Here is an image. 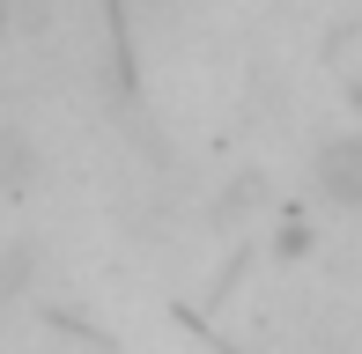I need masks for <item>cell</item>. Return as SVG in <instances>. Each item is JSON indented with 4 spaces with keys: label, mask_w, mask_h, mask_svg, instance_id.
<instances>
[{
    "label": "cell",
    "mask_w": 362,
    "mask_h": 354,
    "mask_svg": "<svg viewBox=\"0 0 362 354\" xmlns=\"http://www.w3.org/2000/svg\"><path fill=\"white\" fill-rule=\"evenodd\" d=\"M310 185L325 192V200L340 207V214H362V133H340L318 148V163H310Z\"/></svg>",
    "instance_id": "1"
},
{
    "label": "cell",
    "mask_w": 362,
    "mask_h": 354,
    "mask_svg": "<svg viewBox=\"0 0 362 354\" xmlns=\"http://www.w3.org/2000/svg\"><path fill=\"white\" fill-rule=\"evenodd\" d=\"M0 30H8V0H0Z\"/></svg>",
    "instance_id": "2"
}]
</instances>
